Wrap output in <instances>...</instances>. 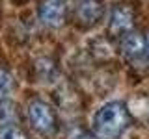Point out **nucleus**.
Returning <instances> with one entry per match:
<instances>
[{
  "label": "nucleus",
  "instance_id": "obj_1",
  "mask_svg": "<svg viewBox=\"0 0 149 139\" xmlns=\"http://www.w3.org/2000/svg\"><path fill=\"white\" fill-rule=\"evenodd\" d=\"M130 124L129 109L123 102H108L95 113L93 133L97 139H119Z\"/></svg>",
  "mask_w": 149,
  "mask_h": 139
},
{
  "label": "nucleus",
  "instance_id": "obj_2",
  "mask_svg": "<svg viewBox=\"0 0 149 139\" xmlns=\"http://www.w3.org/2000/svg\"><path fill=\"white\" fill-rule=\"evenodd\" d=\"M28 120L32 128L41 136H52L56 132V113L52 106L39 98L28 104Z\"/></svg>",
  "mask_w": 149,
  "mask_h": 139
},
{
  "label": "nucleus",
  "instance_id": "obj_3",
  "mask_svg": "<svg viewBox=\"0 0 149 139\" xmlns=\"http://www.w3.org/2000/svg\"><path fill=\"white\" fill-rule=\"evenodd\" d=\"M102 13H104L102 0H77L73 8V21L78 28L88 30L101 21Z\"/></svg>",
  "mask_w": 149,
  "mask_h": 139
},
{
  "label": "nucleus",
  "instance_id": "obj_4",
  "mask_svg": "<svg viewBox=\"0 0 149 139\" xmlns=\"http://www.w3.org/2000/svg\"><path fill=\"white\" fill-rule=\"evenodd\" d=\"M136 13L130 4H118L112 9L110 22H108V35L110 37H123L134 30Z\"/></svg>",
  "mask_w": 149,
  "mask_h": 139
},
{
  "label": "nucleus",
  "instance_id": "obj_5",
  "mask_svg": "<svg viewBox=\"0 0 149 139\" xmlns=\"http://www.w3.org/2000/svg\"><path fill=\"white\" fill-rule=\"evenodd\" d=\"M41 22L50 28H60L65 22V2L63 0H41L37 8Z\"/></svg>",
  "mask_w": 149,
  "mask_h": 139
},
{
  "label": "nucleus",
  "instance_id": "obj_6",
  "mask_svg": "<svg viewBox=\"0 0 149 139\" xmlns=\"http://www.w3.org/2000/svg\"><path fill=\"white\" fill-rule=\"evenodd\" d=\"M119 48L123 52L125 58L129 59H136L140 56H143V52H147V41L143 35L136 34V32H130V34L121 37Z\"/></svg>",
  "mask_w": 149,
  "mask_h": 139
},
{
  "label": "nucleus",
  "instance_id": "obj_7",
  "mask_svg": "<svg viewBox=\"0 0 149 139\" xmlns=\"http://www.w3.org/2000/svg\"><path fill=\"white\" fill-rule=\"evenodd\" d=\"M13 87H15L13 76L6 71V69H0V100H6L8 96L11 95Z\"/></svg>",
  "mask_w": 149,
  "mask_h": 139
},
{
  "label": "nucleus",
  "instance_id": "obj_8",
  "mask_svg": "<svg viewBox=\"0 0 149 139\" xmlns=\"http://www.w3.org/2000/svg\"><path fill=\"white\" fill-rule=\"evenodd\" d=\"M15 106L11 104L8 98L6 100H0V124L6 126V124H13L11 120L15 119Z\"/></svg>",
  "mask_w": 149,
  "mask_h": 139
},
{
  "label": "nucleus",
  "instance_id": "obj_9",
  "mask_svg": "<svg viewBox=\"0 0 149 139\" xmlns=\"http://www.w3.org/2000/svg\"><path fill=\"white\" fill-rule=\"evenodd\" d=\"M36 71H37V76L47 82L56 74V67H54V63L50 61V59H39L37 65H36Z\"/></svg>",
  "mask_w": 149,
  "mask_h": 139
},
{
  "label": "nucleus",
  "instance_id": "obj_10",
  "mask_svg": "<svg viewBox=\"0 0 149 139\" xmlns=\"http://www.w3.org/2000/svg\"><path fill=\"white\" fill-rule=\"evenodd\" d=\"M0 139H28L26 133L15 124H6L0 128Z\"/></svg>",
  "mask_w": 149,
  "mask_h": 139
},
{
  "label": "nucleus",
  "instance_id": "obj_11",
  "mask_svg": "<svg viewBox=\"0 0 149 139\" xmlns=\"http://www.w3.org/2000/svg\"><path fill=\"white\" fill-rule=\"evenodd\" d=\"M69 139H97L95 137V133H91L90 132H86V130H74V132L69 136Z\"/></svg>",
  "mask_w": 149,
  "mask_h": 139
},
{
  "label": "nucleus",
  "instance_id": "obj_12",
  "mask_svg": "<svg viewBox=\"0 0 149 139\" xmlns=\"http://www.w3.org/2000/svg\"><path fill=\"white\" fill-rule=\"evenodd\" d=\"M147 56H149V39H147Z\"/></svg>",
  "mask_w": 149,
  "mask_h": 139
}]
</instances>
